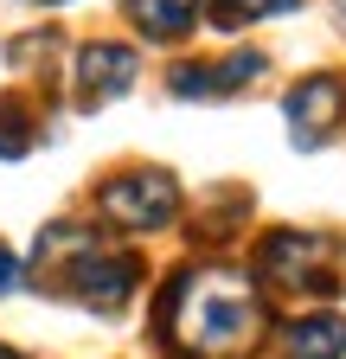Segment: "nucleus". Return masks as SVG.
Masks as SVG:
<instances>
[{
	"instance_id": "f257e3e1",
	"label": "nucleus",
	"mask_w": 346,
	"mask_h": 359,
	"mask_svg": "<svg viewBox=\"0 0 346 359\" xmlns=\"http://www.w3.org/2000/svg\"><path fill=\"white\" fill-rule=\"evenodd\" d=\"M160 327L180 359H244L263 340L270 314L256 283L237 269H186L160 295Z\"/></svg>"
},
{
	"instance_id": "f03ea898",
	"label": "nucleus",
	"mask_w": 346,
	"mask_h": 359,
	"mask_svg": "<svg viewBox=\"0 0 346 359\" xmlns=\"http://www.w3.org/2000/svg\"><path fill=\"white\" fill-rule=\"evenodd\" d=\"M58 250H71V263L58 269V283L83 302V308H97V314H116V308H128V295H135V283H141V263L135 257H122V250H103L97 238H83V231H71V224H58V231H46Z\"/></svg>"
},
{
	"instance_id": "7ed1b4c3",
	"label": "nucleus",
	"mask_w": 346,
	"mask_h": 359,
	"mask_svg": "<svg viewBox=\"0 0 346 359\" xmlns=\"http://www.w3.org/2000/svg\"><path fill=\"white\" fill-rule=\"evenodd\" d=\"M97 212L116 231H160V224H173V212H180V187H173V173H160V167L122 173V180H109L97 193Z\"/></svg>"
},
{
	"instance_id": "20e7f679",
	"label": "nucleus",
	"mask_w": 346,
	"mask_h": 359,
	"mask_svg": "<svg viewBox=\"0 0 346 359\" xmlns=\"http://www.w3.org/2000/svg\"><path fill=\"white\" fill-rule=\"evenodd\" d=\"M327 257H333V244H327V238H314V231H276V238L263 244V257H256V269H263L270 283H282V289H314V295H333L340 283L327 276Z\"/></svg>"
},
{
	"instance_id": "39448f33",
	"label": "nucleus",
	"mask_w": 346,
	"mask_h": 359,
	"mask_svg": "<svg viewBox=\"0 0 346 359\" xmlns=\"http://www.w3.org/2000/svg\"><path fill=\"white\" fill-rule=\"evenodd\" d=\"M346 116V83L340 77H301L289 90V135L295 148H321Z\"/></svg>"
},
{
	"instance_id": "423d86ee",
	"label": "nucleus",
	"mask_w": 346,
	"mask_h": 359,
	"mask_svg": "<svg viewBox=\"0 0 346 359\" xmlns=\"http://www.w3.org/2000/svg\"><path fill=\"white\" fill-rule=\"evenodd\" d=\"M135 77H141V58L128 52V45H83V58H77V103L83 109L116 103Z\"/></svg>"
},
{
	"instance_id": "0eeeda50",
	"label": "nucleus",
	"mask_w": 346,
	"mask_h": 359,
	"mask_svg": "<svg viewBox=\"0 0 346 359\" xmlns=\"http://www.w3.org/2000/svg\"><path fill=\"white\" fill-rule=\"evenodd\" d=\"M263 71V52H237L225 65H180L173 71V97H231Z\"/></svg>"
},
{
	"instance_id": "6e6552de",
	"label": "nucleus",
	"mask_w": 346,
	"mask_h": 359,
	"mask_svg": "<svg viewBox=\"0 0 346 359\" xmlns=\"http://www.w3.org/2000/svg\"><path fill=\"white\" fill-rule=\"evenodd\" d=\"M295 359H346V321L340 314H308V321L289 327Z\"/></svg>"
},
{
	"instance_id": "1a4fd4ad",
	"label": "nucleus",
	"mask_w": 346,
	"mask_h": 359,
	"mask_svg": "<svg viewBox=\"0 0 346 359\" xmlns=\"http://www.w3.org/2000/svg\"><path fill=\"white\" fill-rule=\"evenodd\" d=\"M128 13L141 20L148 39H180V32H193L199 0H128Z\"/></svg>"
},
{
	"instance_id": "9d476101",
	"label": "nucleus",
	"mask_w": 346,
	"mask_h": 359,
	"mask_svg": "<svg viewBox=\"0 0 346 359\" xmlns=\"http://www.w3.org/2000/svg\"><path fill=\"white\" fill-rule=\"evenodd\" d=\"M205 7H212V20H219L225 32H237V26L263 20V13H295L301 0H205Z\"/></svg>"
},
{
	"instance_id": "9b49d317",
	"label": "nucleus",
	"mask_w": 346,
	"mask_h": 359,
	"mask_svg": "<svg viewBox=\"0 0 346 359\" xmlns=\"http://www.w3.org/2000/svg\"><path fill=\"white\" fill-rule=\"evenodd\" d=\"M32 148V116L20 97H0V161H20Z\"/></svg>"
},
{
	"instance_id": "f8f14e48",
	"label": "nucleus",
	"mask_w": 346,
	"mask_h": 359,
	"mask_svg": "<svg viewBox=\"0 0 346 359\" xmlns=\"http://www.w3.org/2000/svg\"><path fill=\"white\" fill-rule=\"evenodd\" d=\"M13 283H20V263H13L7 244H0V295H13Z\"/></svg>"
},
{
	"instance_id": "ddd939ff",
	"label": "nucleus",
	"mask_w": 346,
	"mask_h": 359,
	"mask_svg": "<svg viewBox=\"0 0 346 359\" xmlns=\"http://www.w3.org/2000/svg\"><path fill=\"white\" fill-rule=\"evenodd\" d=\"M0 359H20V353H13V346H0Z\"/></svg>"
},
{
	"instance_id": "4468645a",
	"label": "nucleus",
	"mask_w": 346,
	"mask_h": 359,
	"mask_svg": "<svg viewBox=\"0 0 346 359\" xmlns=\"http://www.w3.org/2000/svg\"><path fill=\"white\" fill-rule=\"evenodd\" d=\"M333 7H340V20H346V0H333Z\"/></svg>"
}]
</instances>
